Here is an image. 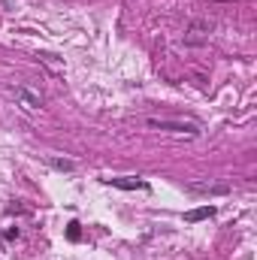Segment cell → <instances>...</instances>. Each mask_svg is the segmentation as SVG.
Here are the masks:
<instances>
[{
  "instance_id": "5",
  "label": "cell",
  "mask_w": 257,
  "mask_h": 260,
  "mask_svg": "<svg viewBox=\"0 0 257 260\" xmlns=\"http://www.w3.org/2000/svg\"><path fill=\"white\" fill-rule=\"evenodd\" d=\"M212 215H215V206H200V209H191V212H185V221L197 224V221H206V218H212Z\"/></svg>"
},
{
  "instance_id": "3",
  "label": "cell",
  "mask_w": 257,
  "mask_h": 260,
  "mask_svg": "<svg viewBox=\"0 0 257 260\" xmlns=\"http://www.w3.org/2000/svg\"><path fill=\"white\" fill-rule=\"evenodd\" d=\"M15 97H18V103H21L27 112H34V109L43 106V94L34 91V88H27V85H18V88H15Z\"/></svg>"
},
{
  "instance_id": "6",
  "label": "cell",
  "mask_w": 257,
  "mask_h": 260,
  "mask_svg": "<svg viewBox=\"0 0 257 260\" xmlns=\"http://www.w3.org/2000/svg\"><path fill=\"white\" fill-rule=\"evenodd\" d=\"M194 194H227V185H191Z\"/></svg>"
},
{
  "instance_id": "7",
  "label": "cell",
  "mask_w": 257,
  "mask_h": 260,
  "mask_svg": "<svg viewBox=\"0 0 257 260\" xmlns=\"http://www.w3.org/2000/svg\"><path fill=\"white\" fill-rule=\"evenodd\" d=\"M52 167H55V170H61V173H73V170H76V164H73V160H61V157H52Z\"/></svg>"
},
{
  "instance_id": "1",
  "label": "cell",
  "mask_w": 257,
  "mask_h": 260,
  "mask_svg": "<svg viewBox=\"0 0 257 260\" xmlns=\"http://www.w3.org/2000/svg\"><path fill=\"white\" fill-rule=\"evenodd\" d=\"M212 30H215L212 18H194L191 24L185 27V34H182V43L185 46H206L209 37H212Z\"/></svg>"
},
{
  "instance_id": "4",
  "label": "cell",
  "mask_w": 257,
  "mask_h": 260,
  "mask_svg": "<svg viewBox=\"0 0 257 260\" xmlns=\"http://www.w3.org/2000/svg\"><path fill=\"white\" fill-rule=\"evenodd\" d=\"M112 188H121V191H145L148 188V182H142V179H130V176H124V179H106Z\"/></svg>"
},
{
  "instance_id": "8",
  "label": "cell",
  "mask_w": 257,
  "mask_h": 260,
  "mask_svg": "<svg viewBox=\"0 0 257 260\" xmlns=\"http://www.w3.org/2000/svg\"><path fill=\"white\" fill-rule=\"evenodd\" d=\"M67 236H70V239H73V242H76V239H79V236H82V230H79V224H76V221H73V224H70V227H67Z\"/></svg>"
},
{
  "instance_id": "2",
  "label": "cell",
  "mask_w": 257,
  "mask_h": 260,
  "mask_svg": "<svg viewBox=\"0 0 257 260\" xmlns=\"http://www.w3.org/2000/svg\"><path fill=\"white\" fill-rule=\"evenodd\" d=\"M148 127L170 130V133H191V136L200 133V124H194V121H167V118H148Z\"/></svg>"
}]
</instances>
